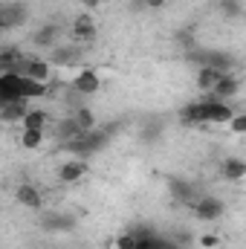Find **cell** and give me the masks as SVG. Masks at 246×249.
<instances>
[{"instance_id":"19","label":"cell","mask_w":246,"mask_h":249,"mask_svg":"<svg viewBox=\"0 0 246 249\" xmlns=\"http://www.w3.org/2000/svg\"><path fill=\"white\" fill-rule=\"evenodd\" d=\"M55 38H58V26H53V23H47V26H41L38 32H35V44L38 47H53L55 44Z\"/></svg>"},{"instance_id":"9","label":"cell","mask_w":246,"mask_h":249,"mask_svg":"<svg viewBox=\"0 0 246 249\" xmlns=\"http://www.w3.org/2000/svg\"><path fill=\"white\" fill-rule=\"evenodd\" d=\"M220 174H223V180H229V183H241L246 177V160L244 157H226V160L220 162Z\"/></svg>"},{"instance_id":"27","label":"cell","mask_w":246,"mask_h":249,"mask_svg":"<svg viewBox=\"0 0 246 249\" xmlns=\"http://www.w3.org/2000/svg\"><path fill=\"white\" fill-rule=\"evenodd\" d=\"M142 3H145L148 9H162V6H165L168 0H142Z\"/></svg>"},{"instance_id":"14","label":"cell","mask_w":246,"mask_h":249,"mask_svg":"<svg viewBox=\"0 0 246 249\" xmlns=\"http://www.w3.org/2000/svg\"><path fill=\"white\" fill-rule=\"evenodd\" d=\"M180 122L188 127H203L206 124V113H203V102H188L180 110Z\"/></svg>"},{"instance_id":"7","label":"cell","mask_w":246,"mask_h":249,"mask_svg":"<svg viewBox=\"0 0 246 249\" xmlns=\"http://www.w3.org/2000/svg\"><path fill=\"white\" fill-rule=\"evenodd\" d=\"M72 90H75L78 96H96V93L102 90V75H99L96 70H81V72H75V78H72Z\"/></svg>"},{"instance_id":"17","label":"cell","mask_w":246,"mask_h":249,"mask_svg":"<svg viewBox=\"0 0 246 249\" xmlns=\"http://www.w3.org/2000/svg\"><path fill=\"white\" fill-rule=\"evenodd\" d=\"M47 96V81H38V78H26L23 75V99L26 102H35V99H44Z\"/></svg>"},{"instance_id":"8","label":"cell","mask_w":246,"mask_h":249,"mask_svg":"<svg viewBox=\"0 0 246 249\" xmlns=\"http://www.w3.org/2000/svg\"><path fill=\"white\" fill-rule=\"evenodd\" d=\"M238 93H241V78L232 75V72H223L220 81L214 84V90H211L209 96H214V99H220V102H232Z\"/></svg>"},{"instance_id":"18","label":"cell","mask_w":246,"mask_h":249,"mask_svg":"<svg viewBox=\"0 0 246 249\" xmlns=\"http://www.w3.org/2000/svg\"><path fill=\"white\" fill-rule=\"evenodd\" d=\"M72 119H75V124L87 133V130H96L99 124H96V113L90 110V107H78L75 113H72Z\"/></svg>"},{"instance_id":"20","label":"cell","mask_w":246,"mask_h":249,"mask_svg":"<svg viewBox=\"0 0 246 249\" xmlns=\"http://www.w3.org/2000/svg\"><path fill=\"white\" fill-rule=\"evenodd\" d=\"M203 64H211V67H217V70H223V72H232V58L223 55V53H209Z\"/></svg>"},{"instance_id":"21","label":"cell","mask_w":246,"mask_h":249,"mask_svg":"<svg viewBox=\"0 0 246 249\" xmlns=\"http://www.w3.org/2000/svg\"><path fill=\"white\" fill-rule=\"evenodd\" d=\"M171 191H174L177 200H185V203L194 200V186H191V183H183V180H180V183H171Z\"/></svg>"},{"instance_id":"11","label":"cell","mask_w":246,"mask_h":249,"mask_svg":"<svg viewBox=\"0 0 246 249\" xmlns=\"http://www.w3.org/2000/svg\"><path fill=\"white\" fill-rule=\"evenodd\" d=\"M220 75H223V70H217V67H211V64H203V67L197 70V87L209 96V93L214 90V84L220 81Z\"/></svg>"},{"instance_id":"16","label":"cell","mask_w":246,"mask_h":249,"mask_svg":"<svg viewBox=\"0 0 246 249\" xmlns=\"http://www.w3.org/2000/svg\"><path fill=\"white\" fill-rule=\"evenodd\" d=\"M3 110H0V116H3V122H9V124H20V119L26 116V110H29V105H26V99L23 102H12V105H0Z\"/></svg>"},{"instance_id":"12","label":"cell","mask_w":246,"mask_h":249,"mask_svg":"<svg viewBox=\"0 0 246 249\" xmlns=\"http://www.w3.org/2000/svg\"><path fill=\"white\" fill-rule=\"evenodd\" d=\"M50 122H53V119H50L47 110H41V107H29L26 116L20 119V127H23V130H47V124Z\"/></svg>"},{"instance_id":"22","label":"cell","mask_w":246,"mask_h":249,"mask_svg":"<svg viewBox=\"0 0 246 249\" xmlns=\"http://www.w3.org/2000/svg\"><path fill=\"white\" fill-rule=\"evenodd\" d=\"M113 249H136V232H122V235H116Z\"/></svg>"},{"instance_id":"5","label":"cell","mask_w":246,"mask_h":249,"mask_svg":"<svg viewBox=\"0 0 246 249\" xmlns=\"http://www.w3.org/2000/svg\"><path fill=\"white\" fill-rule=\"evenodd\" d=\"M18 72L26 75V78L50 81V78H53V61H47V58H35V55H26V58L20 61V67H18Z\"/></svg>"},{"instance_id":"13","label":"cell","mask_w":246,"mask_h":249,"mask_svg":"<svg viewBox=\"0 0 246 249\" xmlns=\"http://www.w3.org/2000/svg\"><path fill=\"white\" fill-rule=\"evenodd\" d=\"M171 241H165V238H159L154 229H136V249H168Z\"/></svg>"},{"instance_id":"28","label":"cell","mask_w":246,"mask_h":249,"mask_svg":"<svg viewBox=\"0 0 246 249\" xmlns=\"http://www.w3.org/2000/svg\"><path fill=\"white\" fill-rule=\"evenodd\" d=\"M81 6H84V9H99L102 0H81Z\"/></svg>"},{"instance_id":"24","label":"cell","mask_w":246,"mask_h":249,"mask_svg":"<svg viewBox=\"0 0 246 249\" xmlns=\"http://www.w3.org/2000/svg\"><path fill=\"white\" fill-rule=\"evenodd\" d=\"M229 130L238 133V136H246V113H235L232 122H229Z\"/></svg>"},{"instance_id":"25","label":"cell","mask_w":246,"mask_h":249,"mask_svg":"<svg viewBox=\"0 0 246 249\" xmlns=\"http://www.w3.org/2000/svg\"><path fill=\"white\" fill-rule=\"evenodd\" d=\"M220 9H223V15H241L244 9H241V0H220Z\"/></svg>"},{"instance_id":"2","label":"cell","mask_w":246,"mask_h":249,"mask_svg":"<svg viewBox=\"0 0 246 249\" xmlns=\"http://www.w3.org/2000/svg\"><path fill=\"white\" fill-rule=\"evenodd\" d=\"M23 102V75L18 70H3L0 75V105Z\"/></svg>"},{"instance_id":"1","label":"cell","mask_w":246,"mask_h":249,"mask_svg":"<svg viewBox=\"0 0 246 249\" xmlns=\"http://www.w3.org/2000/svg\"><path fill=\"white\" fill-rule=\"evenodd\" d=\"M191 212H194L197 220L211 223V220H220V217H223L226 206H223L220 197H214V194H203V197H197V200L191 203Z\"/></svg>"},{"instance_id":"23","label":"cell","mask_w":246,"mask_h":249,"mask_svg":"<svg viewBox=\"0 0 246 249\" xmlns=\"http://www.w3.org/2000/svg\"><path fill=\"white\" fill-rule=\"evenodd\" d=\"M197 244L203 249H217L220 247V235H214V232H203L200 238H197Z\"/></svg>"},{"instance_id":"3","label":"cell","mask_w":246,"mask_h":249,"mask_svg":"<svg viewBox=\"0 0 246 249\" xmlns=\"http://www.w3.org/2000/svg\"><path fill=\"white\" fill-rule=\"evenodd\" d=\"M200 102H203L206 124H229L232 122L235 110H232L229 102H220V99H214V96H206V99H200Z\"/></svg>"},{"instance_id":"26","label":"cell","mask_w":246,"mask_h":249,"mask_svg":"<svg viewBox=\"0 0 246 249\" xmlns=\"http://www.w3.org/2000/svg\"><path fill=\"white\" fill-rule=\"evenodd\" d=\"M75 58H78V50H61L55 61H58V64H67V61H75Z\"/></svg>"},{"instance_id":"29","label":"cell","mask_w":246,"mask_h":249,"mask_svg":"<svg viewBox=\"0 0 246 249\" xmlns=\"http://www.w3.org/2000/svg\"><path fill=\"white\" fill-rule=\"evenodd\" d=\"M168 249H183V247H177V244H168Z\"/></svg>"},{"instance_id":"4","label":"cell","mask_w":246,"mask_h":249,"mask_svg":"<svg viewBox=\"0 0 246 249\" xmlns=\"http://www.w3.org/2000/svg\"><path fill=\"white\" fill-rule=\"evenodd\" d=\"M70 38L78 41V44H90V41L96 38V20H93L90 12H81V15L72 18V23H70Z\"/></svg>"},{"instance_id":"6","label":"cell","mask_w":246,"mask_h":249,"mask_svg":"<svg viewBox=\"0 0 246 249\" xmlns=\"http://www.w3.org/2000/svg\"><path fill=\"white\" fill-rule=\"evenodd\" d=\"M87 171H90V165L78 157V160H67L58 165V180H61L64 186H75V183H81L84 177H87Z\"/></svg>"},{"instance_id":"15","label":"cell","mask_w":246,"mask_h":249,"mask_svg":"<svg viewBox=\"0 0 246 249\" xmlns=\"http://www.w3.org/2000/svg\"><path fill=\"white\" fill-rule=\"evenodd\" d=\"M44 142H47V130H23V127H20L18 145H20L23 151H38Z\"/></svg>"},{"instance_id":"10","label":"cell","mask_w":246,"mask_h":249,"mask_svg":"<svg viewBox=\"0 0 246 249\" xmlns=\"http://www.w3.org/2000/svg\"><path fill=\"white\" fill-rule=\"evenodd\" d=\"M15 200L20 206H26V209H41V203H44L38 186H32V183H20V186L15 188Z\"/></svg>"}]
</instances>
